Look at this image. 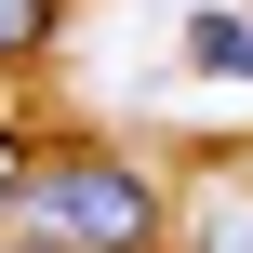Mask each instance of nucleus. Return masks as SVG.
<instances>
[{"label": "nucleus", "instance_id": "20e7f679", "mask_svg": "<svg viewBox=\"0 0 253 253\" xmlns=\"http://www.w3.org/2000/svg\"><path fill=\"white\" fill-rule=\"evenodd\" d=\"M200 253H253V187H240V200H213V227H200Z\"/></svg>", "mask_w": 253, "mask_h": 253}, {"label": "nucleus", "instance_id": "f257e3e1", "mask_svg": "<svg viewBox=\"0 0 253 253\" xmlns=\"http://www.w3.org/2000/svg\"><path fill=\"white\" fill-rule=\"evenodd\" d=\"M13 227H40L67 253H173V187L133 147H107V133H27Z\"/></svg>", "mask_w": 253, "mask_h": 253}, {"label": "nucleus", "instance_id": "0eeeda50", "mask_svg": "<svg viewBox=\"0 0 253 253\" xmlns=\"http://www.w3.org/2000/svg\"><path fill=\"white\" fill-rule=\"evenodd\" d=\"M240 187H253V173H240Z\"/></svg>", "mask_w": 253, "mask_h": 253}, {"label": "nucleus", "instance_id": "39448f33", "mask_svg": "<svg viewBox=\"0 0 253 253\" xmlns=\"http://www.w3.org/2000/svg\"><path fill=\"white\" fill-rule=\"evenodd\" d=\"M13 187H27V133L0 120V227H13Z\"/></svg>", "mask_w": 253, "mask_h": 253}, {"label": "nucleus", "instance_id": "423d86ee", "mask_svg": "<svg viewBox=\"0 0 253 253\" xmlns=\"http://www.w3.org/2000/svg\"><path fill=\"white\" fill-rule=\"evenodd\" d=\"M0 253H67V240H40V227H0Z\"/></svg>", "mask_w": 253, "mask_h": 253}, {"label": "nucleus", "instance_id": "f03ea898", "mask_svg": "<svg viewBox=\"0 0 253 253\" xmlns=\"http://www.w3.org/2000/svg\"><path fill=\"white\" fill-rule=\"evenodd\" d=\"M53 40H67V0H0V80H27Z\"/></svg>", "mask_w": 253, "mask_h": 253}, {"label": "nucleus", "instance_id": "7ed1b4c3", "mask_svg": "<svg viewBox=\"0 0 253 253\" xmlns=\"http://www.w3.org/2000/svg\"><path fill=\"white\" fill-rule=\"evenodd\" d=\"M187 67L240 80V67H253V13H227V0H213V13H187Z\"/></svg>", "mask_w": 253, "mask_h": 253}]
</instances>
